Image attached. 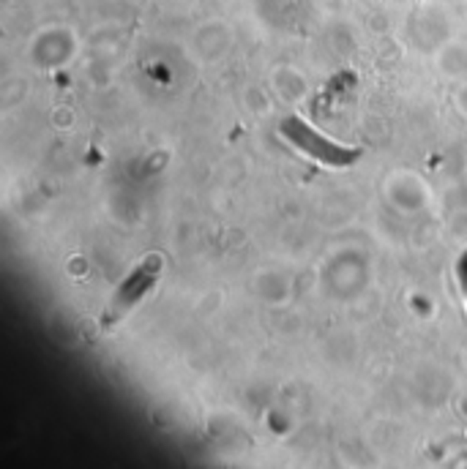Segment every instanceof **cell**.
<instances>
[{
  "label": "cell",
  "instance_id": "obj_1",
  "mask_svg": "<svg viewBox=\"0 0 467 469\" xmlns=\"http://www.w3.org/2000/svg\"><path fill=\"white\" fill-rule=\"evenodd\" d=\"M282 136H287L298 150L317 158L325 167H347V164H353L358 158V148H344V145H339L334 139L323 136L311 123L301 120V117H287L282 123Z\"/></svg>",
  "mask_w": 467,
  "mask_h": 469
}]
</instances>
